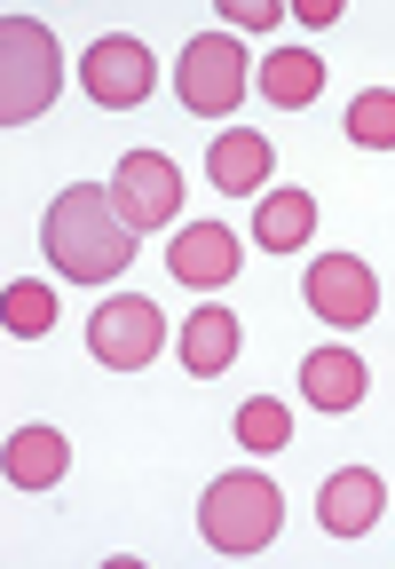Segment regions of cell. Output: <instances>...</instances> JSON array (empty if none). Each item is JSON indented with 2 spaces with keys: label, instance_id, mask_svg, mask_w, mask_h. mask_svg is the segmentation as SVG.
Wrapping results in <instances>:
<instances>
[{
  "label": "cell",
  "instance_id": "obj_1",
  "mask_svg": "<svg viewBox=\"0 0 395 569\" xmlns=\"http://www.w3.org/2000/svg\"><path fill=\"white\" fill-rule=\"evenodd\" d=\"M40 246L72 284H111L126 261H135V230H126V213L111 206V190H95V182H72L48 206Z\"/></svg>",
  "mask_w": 395,
  "mask_h": 569
},
{
  "label": "cell",
  "instance_id": "obj_2",
  "mask_svg": "<svg viewBox=\"0 0 395 569\" xmlns=\"http://www.w3.org/2000/svg\"><path fill=\"white\" fill-rule=\"evenodd\" d=\"M55 88H63V56H55V32L40 24V17H0V119L9 127H24V119H40L48 103H55Z\"/></svg>",
  "mask_w": 395,
  "mask_h": 569
},
{
  "label": "cell",
  "instance_id": "obj_3",
  "mask_svg": "<svg viewBox=\"0 0 395 569\" xmlns=\"http://www.w3.org/2000/svg\"><path fill=\"white\" fill-rule=\"evenodd\" d=\"M198 530H206L214 553H261L277 530H285V498L270 475H222L198 507Z\"/></svg>",
  "mask_w": 395,
  "mask_h": 569
},
{
  "label": "cell",
  "instance_id": "obj_4",
  "mask_svg": "<svg viewBox=\"0 0 395 569\" xmlns=\"http://www.w3.org/2000/svg\"><path fill=\"white\" fill-rule=\"evenodd\" d=\"M174 96L198 111V119H222L245 103V48L230 32H198L174 63Z\"/></svg>",
  "mask_w": 395,
  "mask_h": 569
},
{
  "label": "cell",
  "instance_id": "obj_5",
  "mask_svg": "<svg viewBox=\"0 0 395 569\" xmlns=\"http://www.w3.org/2000/svg\"><path fill=\"white\" fill-rule=\"evenodd\" d=\"M159 340H166V317L143 293H111L88 317V348H95V365H111V372H143L159 356Z\"/></svg>",
  "mask_w": 395,
  "mask_h": 569
},
{
  "label": "cell",
  "instance_id": "obj_6",
  "mask_svg": "<svg viewBox=\"0 0 395 569\" xmlns=\"http://www.w3.org/2000/svg\"><path fill=\"white\" fill-rule=\"evenodd\" d=\"M301 293H308V309L333 332H356V325L379 317V284H372V269L356 253H316L308 277H301Z\"/></svg>",
  "mask_w": 395,
  "mask_h": 569
},
{
  "label": "cell",
  "instance_id": "obj_7",
  "mask_svg": "<svg viewBox=\"0 0 395 569\" xmlns=\"http://www.w3.org/2000/svg\"><path fill=\"white\" fill-rule=\"evenodd\" d=\"M111 206L126 213V230H159V222H174L182 213V174H174V159H159V151H126L119 167H111Z\"/></svg>",
  "mask_w": 395,
  "mask_h": 569
},
{
  "label": "cell",
  "instance_id": "obj_8",
  "mask_svg": "<svg viewBox=\"0 0 395 569\" xmlns=\"http://www.w3.org/2000/svg\"><path fill=\"white\" fill-rule=\"evenodd\" d=\"M80 80H88V96H95L103 111H135V103L151 96V80H159V63H151V48H143V40L103 32V40L80 56Z\"/></svg>",
  "mask_w": 395,
  "mask_h": 569
},
{
  "label": "cell",
  "instance_id": "obj_9",
  "mask_svg": "<svg viewBox=\"0 0 395 569\" xmlns=\"http://www.w3.org/2000/svg\"><path fill=\"white\" fill-rule=\"evenodd\" d=\"M379 507H387V482H379L372 467H341L333 482L316 490V522H324V538H364V530L379 522Z\"/></svg>",
  "mask_w": 395,
  "mask_h": 569
},
{
  "label": "cell",
  "instance_id": "obj_10",
  "mask_svg": "<svg viewBox=\"0 0 395 569\" xmlns=\"http://www.w3.org/2000/svg\"><path fill=\"white\" fill-rule=\"evenodd\" d=\"M166 269H174L182 284H198V293H206V284H230V277H237V238H230L222 222H190V230L166 246Z\"/></svg>",
  "mask_w": 395,
  "mask_h": 569
},
{
  "label": "cell",
  "instance_id": "obj_11",
  "mask_svg": "<svg viewBox=\"0 0 395 569\" xmlns=\"http://www.w3.org/2000/svg\"><path fill=\"white\" fill-rule=\"evenodd\" d=\"M63 467H72V443H63L55 427H17L9 451H0V475H9L17 490H48Z\"/></svg>",
  "mask_w": 395,
  "mask_h": 569
},
{
  "label": "cell",
  "instance_id": "obj_12",
  "mask_svg": "<svg viewBox=\"0 0 395 569\" xmlns=\"http://www.w3.org/2000/svg\"><path fill=\"white\" fill-rule=\"evenodd\" d=\"M301 388H308L316 411H356L364 403V356L356 348H316L301 365Z\"/></svg>",
  "mask_w": 395,
  "mask_h": 569
},
{
  "label": "cell",
  "instance_id": "obj_13",
  "mask_svg": "<svg viewBox=\"0 0 395 569\" xmlns=\"http://www.w3.org/2000/svg\"><path fill=\"white\" fill-rule=\"evenodd\" d=\"M270 167H277V151H270V134H253V127H230V134L214 142V190H230V198L261 190V182H270Z\"/></svg>",
  "mask_w": 395,
  "mask_h": 569
},
{
  "label": "cell",
  "instance_id": "obj_14",
  "mask_svg": "<svg viewBox=\"0 0 395 569\" xmlns=\"http://www.w3.org/2000/svg\"><path fill=\"white\" fill-rule=\"evenodd\" d=\"M230 356H237V317H230L222 301H206V309L182 325V365H190L198 380H214V372H230Z\"/></svg>",
  "mask_w": 395,
  "mask_h": 569
},
{
  "label": "cell",
  "instance_id": "obj_15",
  "mask_svg": "<svg viewBox=\"0 0 395 569\" xmlns=\"http://www.w3.org/2000/svg\"><path fill=\"white\" fill-rule=\"evenodd\" d=\"M261 96L285 103V111H308L324 96V56L316 48H277L270 63H261Z\"/></svg>",
  "mask_w": 395,
  "mask_h": 569
},
{
  "label": "cell",
  "instance_id": "obj_16",
  "mask_svg": "<svg viewBox=\"0 0 395 569\" xmlns=\"http://www.w3.org/2000/svg\"><path fill=\"white\" fill-rule=\"evenodd\" d=\"M308 230H316V198L308 190H270L261 213H253L261 253H293V246H308Z\"/></svg>",
  "mask_w": 395,
  "mask_h": 569
},
{
  "label": "cell",
  "instance_id": "obj_17",
  "mask_svg": "<svg viewBox=\"0 0 395 569\" xmlns=\"http://www.w3.org/2000/svg\"><path fill=\"white\" fill-rule=\"evenodd\" d=\"M0 325H9L17 340H40V332L55 325V293H48V284H32V277H17L9 301H0Z\"/></svg>",
  "mask_w": 395,
  "mask_h": 569
},
{
  "label": "cell",
  "instance_id": "obj_18",
  "mask_svg": "<svg viewBox=\"0 0 395 569\" xmlns=\"http://www.w3.org/2000/svg\"><path fill=\"white\" fill-rule=\"evenodd\" d=\"M348 142H356V151H395V96L387 88L348 103Z\"/></svg>",
  "mask_w": 395,
  "mask_h": 569
},
{
  "label": "cell",
  "instance_id": "obj_19",
  "mask_svg": "<svg viewBox=\"0 0 395 569\" xmlns=\"http://www.w3.org/2000/svg\"><path fill=\"white\" fill-rule=\"evenodd\" d=\"M285 436H293V419H285V403H277V396L237 403V443H245V451H277Z\"/></svg>",
  "mask_w": 395,
  "mask_h": 569
},
{
  "label": "cell",
  "instance_id": "obj_20",
  "mask_svg": "<svg viewBox=\"0 0 395 569\" xmlns=\"http://www.w3.org/2000/svg\"><path fill=\"white\" fill-rule=\"evenodd\" d=\"M222 17H230L237 32H270L285 9H277V0H222Z\"/></svg>",
  "mask_w": 395,
  "mask_h": 569
},
{
  "label": "cell",
  "instance_id": "obj_21",
  "mask_svg": "<svg viewBox=\"0 0 395 569\" xmlns=\"http://www.w3.org/2000/svg\"><path fill=\"white\" fill-rule=\"evenodd\" d=\"M293 17H301V24H341V0H301Z\"/></svg>",
  "mask_w": 395,
  "mask_h": 569
}]
</instances>
